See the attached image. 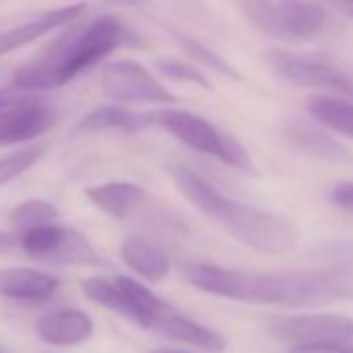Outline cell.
Segmentation results:
<instances>
[{
    "label": "cell",
    "instance_id": "obj_4",
    "mask_svg": "<svg viewBox=\"0 0 353 353\" xmlns=\"http://www.w3.org/2000/svg\"><path fill=\"white\" fill-rule=\"evenodd\" d=\"M148 125H156L164 131H168L174 139H179L188 148L208 154L212 158L223 160L225 164L254 172V162L245 148L229 133H223L212 123H208L204 117L190 112V110H174V108H162L145 112Z\"/></svg>",
    "mask_w": 353,
    "mask_h": 353
},
{
    "label": "cell",
    "instance_id": "obj_17",
    "mask_svg": "<svg viewBox=\"0 0 353 353\" xmlns=\"http://www.w3.org/2000/svg\"><path fill=\"white\" fill-rule=\"evenodd\" d=\"M85 196L100 212L112 219H125L145 200L143 188L137 183H129V181L100 183V185L88 188Z\"/></svg>",
    "mask_w": 353,
    "mask_h": 353
},
{
    "label": "cell",
    "instance_id": "obj_28",
    "mask_svg": "<svg viewBox=\"0 0 353 353\" xmlns=\"http://www.w3.org/2000/svg\"><path fill=\"white\" fill-rule=\"evenodd\" d=\"M330 3L334 5V9L347 17L353 19V0H330Z\"/></svg>",
    "mask_w": 353,
    "mask_h": 353
},
{
    "label": "cell",
    "instance_id": "obj_14",
    "mask_svg": "<svg viewBox=\"0 0 353 353\" xmlns=\"http://www.w3.org/2000/svg\"><path fill=\"white\" fill-rule=\"evenodd\" d=\"M61 281L59 276L34 268H3L0 270V297L42 303L48 301Z\"/></svg>",
    "mask_w": 353,
    "mask_h": 353
},
{
    "label": "cell",
    "instance_id": "obj_20",
    "mask_svg": "<svg viewBox=\"0 0 353 353\" xmlns=\"http://www.w3.org/2000/svg\"><path fill=\"white\" fill-rule=\"evenodd\" d=\"M307 108L320 123L353 139V104L351 102L328 98V96H318L310 100Z\"/></svg>",
    "mask_w": 353,
    "mask_h": 353
},
{
    "label": "cell",
    "instance_id": "obj_3",
    "mask_svg": "<svg viewBox=\"0 0 353 353\" xmlns=\"http://www.w3.org/2000/svg\"><path fill=\"white\" fill-rule=\"evenodd\" d=\"M121 40L123 26L110 15L98 17L81 28H71L38 59L15 69L13 90L48 92L63 88L117 50Z\"/></svg>",
    "mask_w": 353,
    "mask_h": 353
},
{
    "label": "cell",
    "instance_id": "obj_19",
    "mask_svg": "<svg viewBox=\"0 0 353 353\" xmlns=\"http://www.w3.org/2000/svg\"><path fill=\"white\" fill-rule=\"evenodd\" d=\"M145 127H150L145 121V114H135L119 104H108V106H98L90 110L75 125V133H100V131L135 133Z\"/></svg>",
    "mask_w": 353,
    "mask_h": 353
},
{
    "label": "cell",
    "instance_id": "obj_7",
    "mask_svg": "<svg viewBox=\"0 0 353 353\" xmlns=\"http://www.w3.org/2000/svg\"><path fill=\"white\" fill-rule=\"evenodd\" d=\"M274 339L293 343V347L307 345H345L353 339V320L336 314L316 316H283L268 324Z\"/></svg>",
    "mask_w": 353,
    "mask_h": 353
},
{
    "label": "cell",
    "instance_id": "obj_21",
    "mask_svg": "<svg viewBox=\"0 0 353 353\" xmlns=\"http://www.w3.org/2000/svg\"><path fill=\"white\" fill-rule=\"evenodd\" d=\"M57 219H59V208L46 200H28L9 214V223L17 235L38 227L52 225L57 223Z\"/></svg>",
    "mask_w": 353,
    "mask_h": 353
},
{
    "label": "cell",
    "instance_id": "obj_25",
    "mask_svg": "<svg viewBox=\"0 0 353 353\" xmlns=\"http://www.w3.org/2000/svg\"><path fill=\"white\" fill-rule=\"evenodd\" d=\"M330 200L334 202V206L353 212V183H339L332 188L330 192Z\"/></svg>",
    "mask_w": 353,
    "mask_h": 353
},
{
    "label": "cell",
    "instance_id": "obj_1",
    "mask_svg": "<svg viewBox=\"0 0 353 353\" xmlns=\"http://www.w3.org/2000/svg\"><path fill=\"white\" fill-rule=\"evenodd\" d=\"M183 274L204 293L245 303L307 307L336 299H353V272L339 268L262 272L216 264H190Z\"/></svg>",
    "mask_w": 353,
    "mask_h": 353
},
{
    "label": "cell",
    "instance_id": "obj_29",
    "mask_svg": "<svg viewBox=\"0 0 353 353\" xmlns=\"http://www.w3.org/2000/svg\"><path fill=\"white\" fill-rule=\"evenodd\" d=\"M17 96H19V92H17V90H0V108L9 106Z\"/></svg>",
    "mask_w": 353,
    "mask_h": 353
},
{
    "label": "cell",
    "instance_id": "obj_6",
    "mask_svg": "<svg viewBox=\"0 0 353 353\" xmlns=\"http://www.w3.org/2000/svg\"><path fill=\"white\" fill-rule=\"evenodd\" d=\"M17 245L34 260L61 266H96L100 256L92 241L73 227L46 225L17 235Z\"/></svg>",
    "mask_w": 353,
    "mask_h": 353
},
{
    "label": "cell",
    "instance_id": "obj_23",
    "mask_svg": "<svg viewBox=\"0 0 353 353\" xmlns=\"http://www.w3.org/2000/svg\"><path fill=\"white\" fill-rule=\"evenodd\" d=\"M156 67L164 77H168L172 81H185V83H194L198 88H204V90H212V83L192 65H185V63L174 61V59H158Z\"/></svg>",
    "mask_w": 353,
    "mask_h": 353
},
{
    "label": "cell",
    "instance_id": "obj_11",
    "mask_svg": "<svg viewBox=\"0 0 353 353\" xmlns=\"http://www.w3.org/2000/svg\"><path fill=\"white\" fill-rule=\"evenodd\" d=\"M36 332L52 347H75L94 334V322L85 312L65 307L44 314L36 322Z\"/></svg>",
    "mask_w": 353,
    "mask_h": 353
},
{
    "label": "cell",
    "instance_id": "obj_13",
    "mask_svg": "<svg viewBox=\"0 0 353 353\" xmlns=\"http://www.w3.org/2000/svg\"><path fill=\"white\" fill-rule=\"evenodd\" d=\"M114 287L121 293L123 305H125V320L154 330V326L172 310L166 301H162L150 287L141 285L139 281L131 276H119L114 279Z\"/></svg>",
    "mask_w": 353,
    "mask_h": 353
},
{
    "label": "cell",
    "instance_id": "obj_9",
    "mask_svg": "<svg viewBox=\"0 0 353 353\" xmlns=\"http://www.w3.org/2000/svg\"><path fill=\"white\" fill-rule=\"evenodd\" d=\"M272 73L289 85L295 88H318V90H332L345 96H353V81L336 67L312 59L299 57L285 50H272L266 57Z\"/></svg>",
    "mask_w": 353,
    "mask_h": 353
},
{
    "label": "cell",
    "instance_id": "obj_15",
    "mask_svg": "<svg viewBox=\"0 0 353 353\" xmlns=\"http://www.w3.org/2000/svg\"><path fill=\"white\" fill-rule=\"evenodd\" d=\"M154 332L174 339L179 343H185V345H192V347H198V349H204V351H210V353H223L227 349V341L221 332H216L183 314H176L174 310H170L154 326Z\"/></svg>",
    "mask_w": 353,
    "mask_h": 353
},
{
    "label": "cell",
    "instance_id": "obj_27",
    "mask_svg": "<svg viewBox=\"0 0 353 353\" xmlns=\"http://www.w3.org/2000/svg\"><path fill=\"white\" fill-rule=\"evenodd\" d=\"M15 245H17V235H11V233L0 231V256L7 254L9 250H13Z\"/></svg>",
    "mask_w": 353,
    "mask_h": 353
},
{
    "label": "cell",
    "instance_id": "obj_22",
    "mask_svg": "<svg viewBox=\"0 0 353 353\" xmlns=\"http://www.w3.org/2000/svg\"><path fill=\"white\" fill-rule=\"evenodd\" d=\"M44 154H46V143H36L32 148H26V150H19V152H13L9 156L0 158V188L17 179L23 172H28Z\"/></svg>",
    "mask_w": 353,
    "mask_h": 353
},
{
    "label": "cell",
    "instance_id": "obj_31",
    "mask_svg": "<svg viewBox=\"0 0 353 353\" xmlns=\"http://www.w3.org/2000/svg\"><path fill=\"white\" fill-rule=\"evenodd\" d=\"M0 353H7V351H5V349H3V345H0Z\"/></svg>",
    "mask_w": 353,
    "mask_h": 353
},
{
    "label": "cell",
    "instance_id": "obj_24",
    "mask_svg": "<svg viewBox=\"0 0 353 353\" xmlns=\"http://www.w3.org/2000/svg\"><path fill=\"white\" fill-rule=\"evenodd\" d=\"M179 42H181L183 50H188L196 61L208 65L210 69H214V71H219V73H223V75H227V77L239 79V73H237L225 59H221L216 52L208 50L206 46H202V44H198V42H194V40H190V38H179Z\"/></svg>",
    "mask_w": 353,
    "mask_h": 353
},
{
    "label": "cell",
    "instance_id": "obj_12",
    "mask_svg": "<svg viewBox=\"0 0 353 353\" xmlns=\"http://www.w3.org/2000/svg\"><path fill=\"white\" fill-rule=\"evenodd\" d=\"M83 11H85L83 3L50 9V11L42 13L40 17H36V19H30V21H26V23H21V26L9 30L5 34H0V57L15 52L21 46L44 38L46 34H50V32H54V30H59L63 26L73 23L77 17H81Z\"/></svg>",
    "mask_w": 353,
    "mask_h": 353
},
{
    "label": "cell",
    "instance_id": "obj_18",
    "mask_svg": "<svg viewBox=\"0 0 353 353\" xmlns=\"http://www.w3.org/2000/svg\"><path fill=\"white\" fill-rule=\"evenodd\" d=\"M285 137L289 139V143L295 150L305 152L310 156H316L320 160L339 162V164H353V154L345 145H341L336 139H332L324 131L310 127L305 123H291L285 129Z\"/></svg>",
    "mask_w": 353,
    "mask_h": 353
},
{
    "label": "cell",
    "instance_id": "obj_16",
    "mask_svg": "<svg viewBox=\"0 0 353 353\" xmlns=\"http://www.w3.org/2000/svg\"><path fill=\"white\" fill-rule=\"evenodd\" d=\"M123 262L135 270L141 279L150 283H160L170 272L168 254L150 239L143 237H127L121 245Z\"/></svg>",
    "mask_w": 353,
    "mask_h": 353
},
{
    "label": "cell",
    "instance_id": "obj_8",
    "mask_svg": "<svg viewBox=\"0 0 353 353\" xmlns=\"http://www.w3.org/2000/svg\"><path fill=\"white\" fill-rule=\"evenodd\" d=\"M102 90L114 102L174 104L172 96L143 65L135 61H114L102 69Z\"/></svg>",
    "mask_w": 353,
    "mask_h": 353
},
{
    "label": "cell",
    "instance_id": "obj_5",
    "mask_svg": "<svg viewBox=\"0 0 353 353\" xmlns=\"http://www.w3.org/2000/svg\"><path fill=\"white\" fill-rule=\"evenodd\" d=\"M248 21L281 42H312L326 23V11L314 0H241Z\"/></svg>",
    "mask_w": 353,
    "mask_h": 353
},
{
    "label": "cell",
    "instance_id": "obj_26",
    "mask_svg": "<svg viewBox=\"0 0 353 353\" xmlns=\"http://www.w3.org/2000/svg\"><path fill=\"white\" fill-rule=\"evenodd\" d=\"M291 353H353V347H347V345H307V347H293Z\"/></svg>",
    "mask_w": 353,
    "mask_h": 353
},
{
    "label": "cell",
    "instance_id": "obj_10",
    "mask_svg": "<svg viewBox=\"0 0 353 353\" xmlns=\"http://www.w3.org/2000/svg\"><path fill=\"white\" fill-rule=\"evenodd\" d=\"M54 108L32 94H23L11 110L7 123L0 129V148L23 143L46 133L54 123Z\"/></svg>",
    "mask_w": 353,
    "mask_h": 353
},
{
    "label": "cell",
    "instance_id": "obj_30",
    "mask_svg": "<svg viewBox=\"0 0 353 353\" xmlns=\"http://www.w3.org/2000/svg\"><path fill=\"white\" fill-rule=\"evenodd\" d=\"M148 353H188V351H179V349H158V351H148Z\"/></svg>",
    "mask_w": 353,
    "mask_h": 353
},
{
    "label": "cell",
    "instance_id": "obj_2",
    "mask_svg": "<svg viewBox=\"0 0 353 353\" xmlns=\"http://www.w3.org/2000/svg\"><path fill=\"white\" fill-rule=\"evenodd\" d=\"M170 176L176 190L200 212L219 223L243 245L264 254H283L295 248L297 229L285 216L223 196L190 166H172Z\"/></svg>",
    "mask_w": 353,
    "mask_h": 353
}]
</instances>
